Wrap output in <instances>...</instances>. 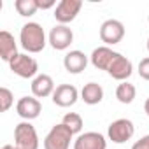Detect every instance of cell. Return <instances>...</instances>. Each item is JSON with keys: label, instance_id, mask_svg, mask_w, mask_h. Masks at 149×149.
I'll use <instances>...</instances> for the list:
<instances>
[{"label": "cell", "instance_id": "6da1fadb", "mask_svg": "<svg viewBox=\"0 0 149 149\" xmlns=\"http://www.w3.org/2000/svg\"><path fill=\"white\" fill-rule=\"evenodd\" d=\"M19 42H21V47L28 53H40L44 47H46V33H44V28L35 23V21H30L26 25L21 26V32H19Z\"/></svg>", "mask_w": 149, "mask_h": 149}, {"label": "cell", "instance_id": "7a4b0ae2", "mask_svg": "<svg viewBox=\"0 0 149 149\" xmlns=\"http://www.w3.org/2000/svg\"><path fill=\"white\" fill-rule=\"evenodd\" d=\"M14 144L18 149H39V135L30 121H23L14 128Z\"/></svg>", "mask_w": 149, "mask_h": 149}, {"label": "cell", "instance_id": "3957f363", "mask_svg": "<svg viewBox=\"0 0 149 149\" xmlns=\"http://www.w3.org/2000/svg\"><path fill=\"white\" fill-rule=\"evenodd\" d=\"M74 133L63 125H54L44 139V149H68Z\"/></svg>", "mask_w": 149, "mask_h": 149}, {"label": "cell", "instance_id": "277c9868", "mask_svg": "<svg viewBox=\"0 0 149 149\" xmlns=\"http://www.w3.org/2000/svg\"><path fill=\"white\" fill-rule=\"evenodd\" d=\"M133 133H135V126L126 118L112 121L109 125V130H107L109 140H112L114 144H125V142H128L133 137Z\"/></svg>", "mask_w": 149, "mask_h": 149}, {"label": "cell", "instance_id": "5b68a950", "mask_svg": "<svg viewBox=\"0 0 149 149\" xmlns=\"http://www.w3.org/2000/svg\"><path fill=\"white\" fill-rule=\"evenodd\" d=\"M11 70L16 76L23 77V79H30V77H37L39 72V63L35 58L28 56V54H18L16 58H13V61L9 63Z\"/></svg>", "mask_w": 149, "mask_h": 149}, {"label": "cell", "instance_id": "8992f818", "mask_svg": "<svg viewBox=\"0 0 149 149\" xmlns=\"http://www.w3.org/2000/svg\"><path fill=\"white\" fill-rule=\"evenodd\" d=\"M125 37V25L118 19H107L100 26V40L107 46L119 44Z\"/></svg>", "mask_w": 149, "mask_h": 149}, {"label": "cell", "instance_id": "52a82bcc", "mask_svg": "<svg viewBox=\"0 0 149 149\" xmlns=\"http://www.w3.org/2000/svg\"><path fill=\"white\" fill-rule=\"evenodd\" d=\"M81 7H83L81 0H61V2L56 6V9H54V19L60 25H67V23L76 19V16L79 14Z\"/></svg>", "mask_w": 149, "mask_h": 149}, {"label": "cell", "instance_id": "ba28073f", "mask_svg": "<svg viewBox=\"0 0 149 149\" xmlns=\"http://www.w3.org/2000/svg\"><path fill=\"white\" fill-rule=\"evenodd\" d=\"M74 40V33L67 25H56L49 32V44L56 51H65Z\"/></svg>", "mask_w": 149, "mask_h": 149}, {"label": "cell", "instance_id": "9c48e42d", "mask_svg": "<svg viewBox=\"0 0 149 149\" xmlns=\"http://www.w3.org/2000/svg\"><path fill=\"white\" fill-rule=\"evenodd\" d=\"M16 112L25 121H32V119H35V118L40 116L42 104L35 97H21L18 100V104H16Z\"/></svg>", "mask_w": 149, "mask_h": 149}, {"label": "cell", "instance_id": "30bf717a", "mask_svg": "<svg viewBox=\"0 0 149 149\" xmlns=\"http://www.w3.org/2000/svg\"><path fill=\"white\" fill-rule=\"evenodd\" d=\"M132 72H133V65H132V61L126 58V56H123V54H119L118 53V56L112 60V63H111V67L107 68V74L112 77V79H118V81H126L130 76H132Z\"/></svg>", "mask_w": 149, "mask_h": 149}, {"label": "cell", "instance_id": "8fae6325", "mask_svg": "<svg viewBox=\"0 0 149 149\" xmlns=\"http://www.w3.org/2000/svg\"><path fill=\"white\" fill-rule=\"evenodd\" d=\"M74 149H107V140L98 132H86L74 140Z\"/></svg>", "mask_w": 149, "mask_h": 149}, {"label": "cell", "instance_id": "7c38bea8", "mask_svg": "<svg viewBox=\"0 0 149 149\" xmlns=\"http://www.w3.org/2000/svg\"><path fill=\"white\" fill-rule=\"evenodd\" d=\"M77 98H79V91L72 84H60V86H56V90L53 93V102L58 107H70L77 102Z\"/></svg>", "mask_w": 149, "mask_h": 149}, {"label": "cell", "instance_id": "4fadbf2b", "mask_svg": "<svg viewBox=\"0 0 149 149\" xmlns=\"http://www.w3.org/2000/svg\"><path fill=\"white\" fill-rule=\"evenodd\" d=\"M86 65H88V56L79 49L67 53L63 58V67L70 74H81L86 68Z\"/></svg>", "mask_w": 149, "mask_h": 149}, {"label": "cell", "instance_id": "5bb4252c", "mask_svg": "<svg viewBox=\"0 0 149 149\" xmlns=\"http://www.w3.org/2000/svg\"><path fill=\"white\" fill-rule=\"evenodd\" d=\"M54 81L47 74H39V76L32 81V93L35 98H46L54 93Z\"/></svg>", "mask_w": 149, "mask_h": 149}, {"label": "cell", "instance_id": "9a60e30c", "mask_svg": "<svg viewBox=\"0 0 149 149\" xmlns=\"http://www.w3.org/2000/svg\"><path fill=\"white\" fill-rule=\"evenodd\" d=\"M116 56H118L116 51H112V49L107 47V46H100V47L93 49L90 60H91V63H93L95 68H98V70H107Z\"/></svg>", "mask_w": 149, "mask_h": 149}, {"label": "cell", "instance_id": "2e32d148", "mask_svg": "<svg viewBox=\"0 0 149 149\" xmlns=\"http://www.w3.org/2000/svg\"><path fill=\"white\" fill-rule=\"evenodd\" d=\"M19 53H18V46H16V40H14V35L9 33L7 30H2L0 32V58L4 61L11 63L13 58H16Z\"/></svg>", "mask_w": 149, "mask_h": 149}, {"label": "cell", "instance_id": "e0dca14e", "mask_svg": "<svg viewBox=\"0 0 149 149\" xmlns=\"http://www.w3.org/2000/svg\"><path fill=\"white\" fill-rule=\"evenodd\" d=\"M104 98V90L98 83H88L81 90V100L88 105H97Z\"/></svg>", "mask_w": 149, "mask_h": 149}, {"label": "cell", "instance_id": "ac0fdd59", "mask_svg": "<svg viewBox=\"0 0 149 149\" xmlns=\"http://www.w3.org/2000/svg\"><path fill=\"white\" fill-rule=\"evenodd\" d=\"M135 95H137V90L132 83L128 81H123L118 88H116V98L121 102V104H132L135 100Z\"/></svg>", "mask_w": 149, "mask_h": 149}, {"label": "cell", "instance_id": "d6986e66", "mask_svg": "<svg viewBox=\"0 0 149 149\" xmlns=\"http://www.w3.org/2000/svg\"><path fill=\"white\" fill-rule=\"evenodd\" d=\"M14 9L18 11L19 16H33L39 9V4H37V0H16L14 2Z\"/></svg>", "mask_w": 149, "mask_h": 149}, {"label": "cell", "instance_id": "ffe728a7", "mask_svg": "<svg viewBox=\"0 0 149 149\" xmlns=\"http://www.w3.org/2000/svg\"><path fill=\"white\" fill-rule=\"evenodd\" d=\"M74 135L76 133H81V130H83V118L77 114V112H67L65 116H63V121H61Z\"/></svg>", "mask_w": 149, "mask_h": 149}, {"label": "cell", "instance_id": "44dd1931", "mask_svg": "<svg viewBox=\"0 0 149 149\" xmlns=\"http://www.w3.org/2000/svg\"><path fill=\"white\" fill-rule=\"evenodd\" d=\"M13 104H14L13 91H11L9 88H0V111H2V112H7Z\"/></svg>", "mask_w": 149, "mask_h": 149}, {"label": "cell", "instance_id": "7402d4cb", "mask_svg": "<svg viewBox=\"0 0 149 149\" xmlns=\"http://www.w3.org/2000/svg\"><path fill=\"white\" fill-rule=\"evenodd\" d=\"M139 76L144 81H149V56L140 60V63H139Z\"/></svg>", "mask_w": 149, "mask_h": 149}, {"label": "cell", "instance_id": "603a6c76", "mask_svg": "<svg viewBox=\"0 0 149 149\" xmlns=\"http://www.w3.org/2000/svg\"><path fill=\"white\" fill-rule=\"evenodd\" d=\"M132 149H149V135L140 137V139L132 146Z\"/></svg>", "mask_w": 149, "mask_h": 149}, {"label": "cell", "instance_id": "cb8c5ba5", "mask_svg": "<svg viewBox=\"0 0 149 149\" xmlns=\"http://www.w3.org/2000/svg\"><path fill=\"white\" fill-rule=\"evenodd\" d=\"M37 4H39V9H51L54 7V0H37Z\"/></svg>", "mask_w": 149, "mask_h": 149}, {"label": "cell", "instance_id": "d4e9b609", "mask_svg": "<svg viewBox=\"0 0 149 149\" xmlns=\"http://www.w3.org/2000/svg\"><path fill=\"white\" fill-rule=\"evenodd\" d=\"M144 111H146V114L149 116V98L146 100V104H144Z\"/></svg>", "mask_w": 149, "mask_h": 149}, {"label": "cell", "instance_id": "484cf974", "mask_svg": "<svg viewBox=\"0 0 149 149\" xmlns=\"http://www.w3.org/2000/svg\"><path fill=\"white\" fill-rule=\"evenodd\" d=\"M2 149H18L16 146H11V144H6V146H2Z\"/></svg>", "mask_w": 149, "mask_h": 149}, {"label": "cell", "instance_id": "4316f807", "mask_svg": "<svg viewBox=\"0 0 149 149\" xmlns=\"http://www.w3.org/2000/svg\"><path fill=\"white\" fill-rule=\"evenodd\" d=\"M147 51H149V39H147Z\"/></svg>", "mask_w": 149, "mask_h": 149}, {"label": "cell", "instance_id": "83f0119b", "mask_svg": "<svg viewBox=\"0 0 149 149\" xmlns=\"http://www.w3.org/2000/svg\"><path fill=\"white\" fill-rule=\"evenodd\" d=\"M147 23H149V16H147Z\"/></svg>", "mask_w": 149, "mask_h": 149}]
</instances>
